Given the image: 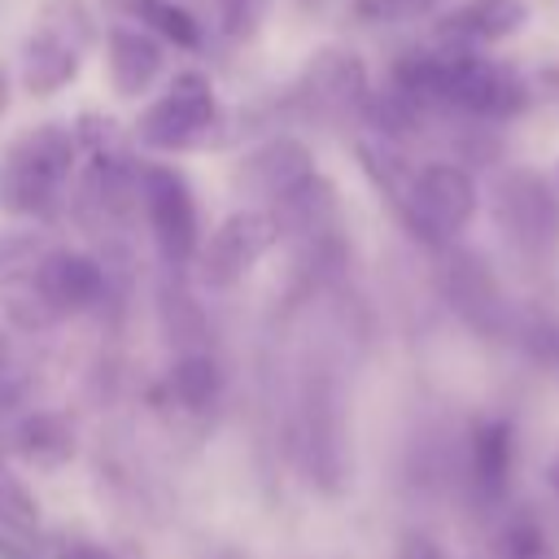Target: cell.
<instances>
[{"label":"cell","mask_w":559,"mask_h":559,"mask_svg":"<svg viewBox=\"0 0 559 559\" xmlns=\"http://www.w3.org/2000/svg\"><path fill=\"white\" fill-rule=\"evenodd\" d=\"M79 157V131L61 122H39L9 140L0 153V210L22 218H48L70 192Z\"/></svg>","instance_id":"cell-1"},{"label":"cell","mask_w":559,"mask_h":559,"mask_svg":"<svg viewBox=\"0 0 559 559\" xmlns=\"http://www.w3.org/2000/svg\"><path fill=\"white\" fill-rule=\"evenodd\" d=\"M92 13L79 0H48L22 44V83L31 96H52L74 83L92 48Z\"/></svg>","instance_id":"cell-3"},{"label":"cell","mask_w":559,"mask_h":559,"mask_svg":"<svg viewBox=\"0 0 559 559\" xmlns=\"http://www.w3.org/2000/svg\"><path fill=\"white\" fill-rule=\"evenodd\" d=\"M511 467H515V428L511 419H485L472 432V450H467V472L472 485L485 502H498L511 485Z\"/></svg>","instance_id":"cell-14"},{"label":"cell","mask_w":559,"mask_h":559,"mask_svg":"<svg viewBox=\"0 0 559 559\" xmlns=\"http://www.w3.org/2000/svg\"><path fill=\"white\" fill-rule=\"evenodd\" d=\"M441 284H445V297L459 310V319L472 323L476 332H502L511 323V306H507L502 284L485 253H467V249L454 253L445 262Z\"/></svg>","instance_id":"cell-10"},{"label":"cell","mask_w":559,"mask_h":559,"mask_svg":"<svg viewBox=\"0 0 559 559\" xmlns=\"http://www.w3.org/2000/svg\"><path fill=\"white\" fill-rule=\"evenodd\" d=\"M17 454L35 467H57L70 459L74 441H70V428L57 419V415H31L17 424V437H13Z\"/></svg>","instance_id":"cell-16"},{"label":"cell","mask_w":559,"mask_h":559,"mask_svg":"<svg viewBox=\"0 0 559 559\" xmlns=\"http://www.w3.org/2000/svg\"><path fill=\"white\" fill-rule=\"evenodd\" d=\"M66 559H109V555L105 550H92V546H74Z\"/></svg>","instance_id":"cell-24"},{"label":"cell","mask_w":559,"mask_h":559,"mask_svg":"<svg viewBox=\"0 0 559 559\" xmlns=\"http://www.w3.org/2000/svg\"><path fill=\"white\" fill-rule=\"evenodd\" d=\"M162 66H166V48L148 31H140L131 22L105 31V74H109V87L122 100L144 96L157 83Z\"/></svg>","instance_id":"cell-12"},{"label":"cell","mask_w":559,"mask_h":559,"mask_svg":"<svg viewBox=\"0 0 559 559\" xmlns=\"http://www.w3.org/2000/svg\"><path fill=\"white\" fill-rule=\"evenodd\" d=\"M297 100L306 105L310 118H345V114L367 109L371 87H367L362 57L349 48H323L306 66V74L297 83Z\"/></svg>","instance_id":"cell-9"},{"label":"cell","mask_w":559,"mask_h":559,"mask_svg":"<svg viewBox=\"0 0 559 559\" xmlns=\"http://www.w3.org/2000/svg\"><path fill=\"white\" fill-rule=\"evenodd\" d=\"M406 231L432 249H450L476 218V179L459 162H424L411 170V183L397 201Z\"/></svg>","instance_id":"cell-2"},{"label":"cell","mask_w":559,"mask_h":559,"mask_svg":"<svg viewBox=\"0 0 559 559\" xmlns=\"http://www.w3.org/2000/svg\"><path fill=\"white\" fill-rule=\"evenodd\" d=\"M35 293L57 314L92 310L105 297V271L96 258H87L79 249H57L35 266Z\"/></svg>","instance_id":"cell-11"},{"label":"cell","mask_w":559,"mask_h":559,"mask_svg":"<svg viewBox=\"0 0 559 559\" xmlns=\"http://www.w3.org/2000/svg\"><path fill=\"white\" fill-rule=\"evenodd\" d=\"M4 109H9V70L0 66V118H4Z\"/></svg>","instance_id":"cell-25"},{"label":"cell","mask_w":559,"mask_h":559,"mask_svg":"<svg viewBox=\"0 0 559 559\" xmlns=\"http://www.w3.org/2000/svg\"><path fill=\"white\" fill-rule=\"evenodd\" d=\"M231 4H240V0H231Z\"/></svg>","instance_id":"cell-27"},{"label":"cell","mask_w":559,"mask_h":559,"mask_svg":"<svg viewBox=\"0 0 559 559\" xmlns=\"http://www.w3.org/2000/svg\"><path fill=\"white\" fill-rule=\"evenodd\" d=\"M245 183L271 205L275 223L284 227V218H310V197L319 188V170H314V157L306 144L280 135V140H266L262 148H253L240 166Z\"/></svg>","instance_id":"cell-6"},{"label":"cell","mask_w":559,"mask_h":559,"mask_svg":"<svg viewBox=\"0 0 559 559\" xmlns=\"http://www.w3.org/2000/svg\"><path fill=\"white\" fill-rule=\"evenodd\" d=\"M31 393V367L22 358V349L0 332V415L4 411H17Z\"/></svg>","instance_id":"cell-19"},{"label":"cell","mask_w":559,"mask_h":559,"mask_svg":"<svg viewBox=\"0 0 559 559\" xmlns=\"http://www.w3.org/2000/svg\"><path fill=\"white\" fill-rule=\"evenodd\" d=\"M0 528L13 537H31L39 528V502L4 459H0Z\"/></svg>","instance_id":"cell-18"},{"label":"cell","mask_w":559,"mask_h":559,"mask_svg":"<svg viewBox=\"0 0 559 559\" xmlns=\"http://www.w3.org/2000/svg\"><path fill=\"white\" fill-rule=\"evenodd\" d=\"M135 188H140V205H144L157 253L170 266L192 262L201 249V223H197V201H192V188L183 183V175L153 162L135 175Z\"/></svg>","instance_id":"cell-7"},{"label":"cell","mask_w":559,"mask_h":559,"mask_svg":"<svg viewBox=\"0 0 559 559\" xmlns=\"http://www.w3.org/2000/svg\"><path fill=\"white\" fill-rule=\"evenodd\" d=\"M223 389V376H218V362L201 349L183 354L175 367H170V393L179 397V406L188 411H205Z\"/></svg>","instance_id":"cell-17"},{"label":"cell","mask_w":559,"mask_h":559,"mask_svg":"<svg viewBox=\"0 0 559 559\" xmlns=\"http://www.w3.org/2000/svg\"><path fill=\"white\" fill-rule=\"evenodd\" d=\"M542 550H546V537H542V528L528 515H520V520L507 524V533H502V559H537Z\"/></svg>","instance_id":"cell-21"},{"label":"cell","mask_w":559,"mask_h":559,"mask_svg":"<svg viewBox=\"0 0 559 559\" xmlns=\"http://www.w3.org/2000/svg\"><path fill=\"white\" fill-rule=\"evenodd\" d=\"M493 214L502 236L533 258H546L559 249V192L550 179H542L528 166L507 170L493 183Z\"/></svg>","instance_id":"cell-5"},{"label":"cell","mask_w":559,"mask_h":559,"mask_svg":"<svg viewBox=\"0 0 559 559\" xmlns=\"http://www.w3.org/2000/svg\"><path fill=\"white\" fill-rule=\"evenodd\" d=\"M424 0H358V17H371V22H393V17H411L419 13Z\"/></svg>","instance_id":"cell-22"},{"label":"cell","mask_w":559,"mask_h":559,"mask_svg":"<svg viewBox=\"0 0 559 559\" xmlns=\"http://www.w3.org/2000/svg\"><path fill=\"white\" fill-rule=\"evenodd\" d=\"M275 236H280V223L271 210H240V214L223 218L210 231V240H201V249H197L201 284H210V288L240 284L271 253Z\"/></svg>","instance_id":"cell-8"},{"label":"cell","mask_w":559,"mask_h":559,"mask_svg":"<svg viewBox=\"0 0 559 559\" xmlns=\"http://www.w3.org/2000/svg\"><path fill=\"white\" fill-rule=\"evenodd\" d=\"M0 559H9V546H4V542H0Z\"/></svg>","instance_id":"cell-26"},{"label":"cell","mask_w":559,"mask_h":559,"mask_svg":"<svg viewBox=\"0 0 559 559\" xmlns=\"http://www.w3.org/2000/svg\"><path fill=\"white\" fill-rule=\"evenodd\" d=\"M118 9L131 17V26L148 31L157 44H175V48H188V52H197L205 44L201 22L175 0H118Z\"/></svg>","instance_id":"cell-15"},{"label":"cell","mask_w":559,"mask_h":559,"mask_svg":"<svg viewBox=\"0 0 559 559\" xmlns=\"http://www.w3.org/2000/svg\"><path fill=\"white\" fill-rule=\"evenodd\" d=\"M524 22H528V4L524 0H467L463 9H454V13H445L437 22V39H441V48L476 52V44L507 39Z\"/></svg>","instance_id":"cell-13"},{"label":"cell","mask_w":559,"mask_h":559,"mask_svg":"<svg viewBox=\"0 0 559 559\" xmlns=\"http://www.w3.org/2000/svg\"><path fill=\"white\" fill-rule=\"evenodd\" d=\"M537 87H542L546 96H555V100H559V57H555V61H546V66L537 70Z\"/></svg>","instance_id":"cell-23"},{"label":"cell","mask_w":559,"mask_h":559,"mask_svg":"<svg viewBox=\"0 0 559 559\" xmlns=\"http://www.w3.org/2000/svg\"><path fill=\"white\" fill-rule=\"evenodd\" d=\"M218 114V96H214V83L210 74L201 70H179L148 105L144 114L135 118V140L144 148H157V153H170V148H188L197 144L210 122Z\"/></svg>","instance_id":"cell-4"},{"label":"cell","mask_w":559,"mask_h":559,"mask_svg":"<svg viewBox=\"0 0 559 559\" xmlns=\"http://www.w3.org/2000/svg\"><path fill=\"white\" fill-rule=\"evenodd\" d=\"M520 345H524L537 362L559 367V319H550V314L524 319V323H520Z\"/></svg>","instance_id":"cell-20"}]
</instances>
